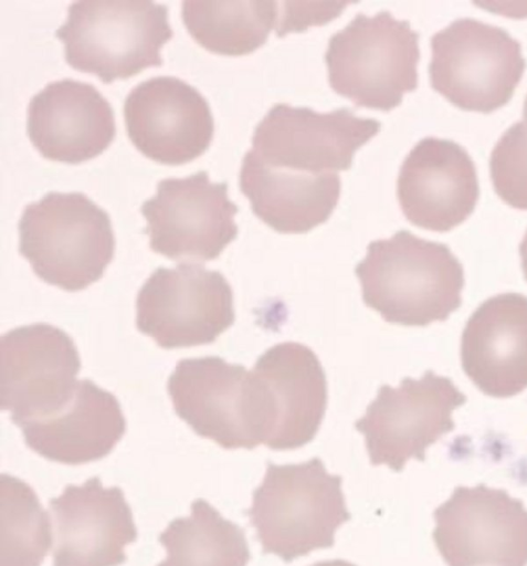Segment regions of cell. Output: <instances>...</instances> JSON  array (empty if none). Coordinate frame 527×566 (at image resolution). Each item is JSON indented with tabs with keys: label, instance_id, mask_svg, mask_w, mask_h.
Returning <instances> with one entry per match:
<instances>
[{
	"label": "cell",
	"instance_id": "obj_1",
	"mask_svg": "<svg viewBox=\"0 0 527 566\" xmlns=\"http://www.w3.org/2000/svg\"><path fill=\"white\" fill-rule=\"evenodd\" d=\"M365 304L392 324L445 321L462 303L463 266L447 245L400 230L372 241L355 268Z\"/></svg>",
	"mask_w": 527,
	"mask_h": 566
},
{
	"label": "cell",
	"instance_id": "obj_2",
	"mask_svg": "<svg viewBox=\"0 0 527 566\" xmlns=\"http://www.w3.org/2000/svg\"><path fill=\"white\" fill-rule=\"evenodd\" d=\"M19 252L44 282L68 292L98 281L114 256L108 213L78 191H50L18 222Z\"/></svg>",
	"mask_w": 527,
	"mask_h": 566
},
{
	"label": "cell",
	"instance_id": "obj_3",
	"mask_svg": "<svg viewBox=\"0 0 527 566\" xmlns=\"http://www.w3.org/2000/svg\"><path fill=\"white\" fill-rule=\"evenodd\" d=\"M341 481L319 458L284 465L268 462L247 511L263 553L291 562L331 547L336 530L350 518Z\"/></svg>",
	"mask_w": 527,
	"mask_h": 566
},
{
	"label": "cell",
	"instance_id": "obj_4",
	"mask_svg": "<svg viewBox=\"0 0 527 566\" xmlns=\"http://www.w3.org/2000/svg\"><path fill=\"white\" fill-rule=\"evenodd\" d=\"M54 35L64 45L66 63L93 73L104 83L160 66V49L173 31L168 7L150 0H83L67 7Z\"/></svg>",
	"mask_w": 527,
	"mask_h": 566
},
{
	"label": "cell",
	"instance_id": "obj_5",
	"mask_svg": "<svg viewBox=\"0 0 527 566\" xmlns=\"http://www.w3.org/2000/svg\"><path fill=\"white\" fill-rule=\"evenodd\" d=\"M419 34L389 11L358 13L328 41L329 85L354 104L388 112L418 86Z\"/></svg>",
	"mask_w": 527,
	"mask_h": 566
},
{
	"label": "cell",
	"instance_id": "obj_6",
	"mask_svg": "<svg viewBox=\"0 0 527 566\" xmlns=\"http://www.w3.org/2000/svg\"><path fill=\"white\" fill-rule=\"evenodd\" d=\"M167 390L177 416L200 437L224 449H254L270 428L266 392L261 379L243 365L219 356L177 363Z\"/></svg>",
	"mask_w": 527,
	"mask_h": 566
},
{
	"label": "cell",
	"instance_id": "obj_7",
	"mask_svg": "<svg viewBox=\"0 0 527 566\" xmlns=\"http://www.w3.org/2000/svg\"><path fill=\"white\" fill-rule=\"evenodd\" d=\"M430 83L464 111L491 113L512 98L526 61L506 30L460 18L431 36Z\"/></svg>",
	"mask_w": 527,
	"mask_h": 566
},
{
	"label": "cell",
	"instance_id": "obj_8",
	"mask_svg": "<svg viewBox=\"0 0 527 566\" xmlns=\"http://www.w3.org/2000/svg\"><path fill=\"white\" fill-rule=\"evenodd\" d=\"M234 319L231 285L199 263L157 268L136 298L137 328L166 349L211 344Z\"/></svg>",
	"mask_w": 527,
	"mask_h": 566
},
{
	"label": "cell",
	"instance_id": "obj_9",
	"mask_svg": "<svg viewBox=\"0 0 527 566\" xmlns=\"http://www.w3.org/2000/svg\"><path fill=\"white\" fill-rule=\"evenodd\" d=\"M466 397L451 379L426 370L399 387H379L355 428L365 436L371 464L401 471L410 459L423 461L428 447L454 429L452 412Z\"/></svg>",
	"mask_w": 527,
	"mask_h": 566
},
{
	"label": "cell",
	"instance_id": "obj_10",
	"mask_svg": "<svg viewBox=\"0 0 527 566\" xmlns=\"http://www.w3.org/2000/svg\"><path fill=\"white\" fill-rule=\"evenodd\" d=\"M238 211L228 184L212 182L205 170L159 180L140 207L150 249L172 260L217 259L238 235Z\"/></svg>",
	"mask_w": 527,
	"mask_h": 566
},
{
	"label": "cell",
	"instance_id": "obj_11",
	"mask_svg": "<svg viewBox=\"0 0 527 566\" xmlns=\"http://www.w3.org/2000/svg\"><path fill=\"white\" fill-rule=\"evenodd\" d=\"M433 516V539L449 566L527 565V510L505 490L460 485Z\"/></svg>",
	"mask_w": 527,
	"mask_h": 566
},
{
	"label": "cell",
	"instance_id": "obj_12",
	"mask_svg": "<svg viewBox=\"0 0 527 566\" xmlns=\"http://www.w3.org/2000/svg\"><path fill=\"white\" fill-rule=\"evenodd\" d=\"M380 126L377 119L358 117L345 107L318 113L278 103L256 125L250 150L278 169L336 172L351 167L356 150L376 136Z\"/></svg>",
	"mask_w": 527,
	"mask_h": 566
},
{
	"label": "cell",
	"instance_id": "obj_13",
	"mask_svg": "<svg viewBox=\"0 0 527 566\" xmlns=\"http://www.w3.org/2000/svg\"><path fill=\"white\" fill-rule=\"evenodd\" d=\"M81 360L61 328L36 323L0 338V405L17 426L62 408L76 387Z\"/></svg>",
	"mask_w": 527,
	"mask_h": 566
},
{
	"label": "cell",
	"instance_id": "obj_14",
	"mask_svg": "<svg viewBox=\"0 0 527 566\" xmlns=\"http://www.w3.org/2000/svg\"><path fill=\"white\" fill-rule=\"evenodd\" d=\"M123 111L133 145L160 164H186L203 154L213 137L208 101L176 76L157 75L138 83L126 95Z\"/></svg>",
	"mask_w": 527,
	"mask_h": 566
},
{
	"label": "cell",
	"instance_id": "obj_15",
	"mask_svg": "<svg viewBox=\"0 0 527 566\" xmlns=\"http://www.w3.org/2000/svg\"><path fill=\"white\" fill-rule=\"evenodd\" d=\"M397 197L414 226L445 232L474 211L479 185L473 159L451 139L425 137L404 158Z\"/></svg>",
	"mask_w": 527,
	"mask_h": 566
},
{
	"label": "cell",
	"instance_id": "obj_16",
	"mask_svg": "<svg viewBox=\"0 0 527 566\" xmlns=\"http://www.w3.org/2000/svg\"><path fill=\"white\" fill-rule=\"evenodd\" d=\"M53 524V566H117L137 530L123 491L106 489L99 478L68 484L50 501Z\"/></svg>",
	"mask_w": 527,
	"mask_h": 566
},
{
	"label": "cell",
	"instance_id": "obj_17",
	"mask_svg": "<svg viewBox=\"0 0 527 566\" xmlns=\"http://www.w3.org/2000/svg\"><path fill=\"white\" fill-rule=\"evenodd\" d=\"M115 133L109 102L89 83L56 80L29 101L27 134L44 158L80 164L105 150Z\"/></svg>",
	"mask_w": 527,
	"mask_h": 566
},
{
	"label": "cell",
	"instance_id": "obj_18",
	"mask_svg": "<svg viewBox=\"0 0 527 566\" xmlns=\"http://www.w3.org/2000/svg\"><path fill=\"white\" fill-rule=\"evenodd\" d=\"M252 370L264 385L270 410L265 446L292 450L310 442L327 406L326 375L317 355L299 343H280L266 349Z\"/></svg>",
	"mask_w": 527,
	"mask_h": 566
},
{
	"label": "cell",
	"instance_id": "obj_19",
	"mask_svg": "<svg viewBox=\"0 0 527 566\" xmlns=\"http://www.w3.org/2000/svg\"><path fill=\"white\" fill-rule=\"evenodd\" d=\"M462 367L484 394L507 398L527 387V297L503 293L468 318L461 339Z\"/></svg>",
	"mask_w": 527,
	"mask_h": 566
},
{
	"label": "cell",
	"instance_id": "obj_20",
	"mask_svg": "<svg viewBox=\"0 0 527 566\" xmlns=\"http://www.w3.org/2000/svg\"><path fill=\"white\" fill-rule=\"evenodd\" d=\"M18 427L25 444L43 458L82 464L107 455L124 436L126 420L113 394L82 379L62 408Z\"/></svg>",
	"mask_w": 527,
	"mask_h": 566
},
{
	"label": "cell",
	"instance_id": "obj_21",
	"mask_svg": "<svg viewBox=\"0 0 527 566\" xmlns=\"http://www.w3.org/2000/svg\"><path fill=\"white\" fill-rule=\"evenodd\" d=\"M239 185L253 213L280 233H306L324 223L337 206L341 188L337 172L278 169L251 150L242 159Z\"/></svg>",
	"mask_w": 527,
	"mask_h": 566
},
{
	"label": "cell",
	"instance_id": "obj_22",
	"mask_svg": "<svg viewBox=\"0 0 527 566\" xmlns=\"http://www.w3.org/2000/svg\"><path fill=\"white\" fill-rule=\"evenodd\" d=\"M185 27L204 49L224 55H243L263 45L277 29V1H197L181 3Z\"/></svg>",
	"mask_w": 527,
	"mask_h": 566
},
{
	"label": "cell",
	"instance_id": "obj_23",
	"mask_svg": "<svg viewBox=\"0 0 527 566\" xmlns=\"http://www.w3.org/2000/svg\"><path fill=\"white\" fill-rule=\"evenodd\" d=\"M167 558L158 566H246L250 551L243 530L204 500L191 514L173 520L160 534Z\"/></svg>",
	"mask_w": 527,
	"mask_h": 566
},
{
	"label": "cell",
	"instance_id": "obj_24",
	"mask_svg": "<svg viewBox=\"0 0 527 566\" xmlns=\"http://www.w3.org/2000/svg\"><path fill=\"white\" fill-rule=\"evenodd\" d=\"M0 566H40L52 544L51 518L25 482L0 475Z\"/></svg>",
	"mask_w": 527,
	"mask_h": 566
},
{
	"label": "cell",
	"instance_id": "obj_25",
	"mask_svg": "<svg viewBox=\"0 0 527 566\" xmlns=\"http://www.w3.org/2000/svg\"><path fill=\"white\" fill-rule=\"evenodd\" d=\"M489 172L497 196L513 208L527 210V126L516 122L495 144Z\"/></svg>",
	"mask_w": 527,
	"mask_h": 566
},
{
	"label": "cell",
	"instance_id": "obj_26",
	"mask_svg": "<svg viewBox=\"0 0 527 566\" xmlns=\"http://www.w3.org/2000/svg\"><path fill=\"white\" fill-rule=\"evenodd\" d=\"M309 3L308 8H303L304 3L281 2V19L276 33L283 36L291 31H302L312 24H320L333 20L338 15L348 3Z\"/></svg>",
	"mask_w": 527,
	"mask_h": 566
},
{
	"label": "cell",
	"instance_id": "obj_27",
	"mask_svg": "<svg viewBox=\"0 0 527 566\" xmlns=\"http://www.w3.org/2000/svg\"><path fill=\"white\" fill-rule=\"evenodd\" d=\"M519 253H520V258H521V268H523L524 276L527 281V230H526L524 238L520 242Z\"/></svg>",
	"mask_w": 527,
	"mask_h": 566
},
{
	"label": "cell",
	"instance_id": "obj_28",
	"mask_svg": "<svg viewBox=\"0 0 527 566\" xmlns=\"http://www.w3.org/2000/svg\"><path fill=\"white\" fill-rule=\"evenodd\" d=\"M312 566H356L349 562L342 560V559H333V560H324L316 563Z\"/></svg>",
	"mask_w": 527,
	"mask_h": 566
},
{
	"label": "cell",
	"instance_id": "obj_29",
	"mask_svg": "<svg viewBox=\"0 0 527 566\" xmlns=\"http://www.w3.org/2000/svg\"><path fill=\"white\" fill-rule=\"evenodd\" d=\"M523 118H524L525 125L527 126V95H526V98L524 101Z\"/></svg>",
	"mask_w": 527,
	"mask_h": 566
}]
</instances>
